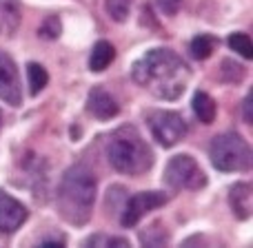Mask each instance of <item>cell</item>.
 Masks as SVG:
<instances>
[{"label": "cell", "mask_w": 253, "mask_h": 248, "mask_svg": "<svg viewBox=\"0 0 253 248\" xmlns=\"http://www.w3.org/2000/svg\"><path fill=\"white\" fill-rule=\"evenodd\" d=\"M133 80L153 96L175 100L189 82V67L171 49H151L133 65Z\"/></svg>", "instance_id": "6da1fadb"}, {"label": "cell", "mask_w": 253, "mask_h": 248, "mask_svg": "<svg viewBox=\"0 0 253 248\" xmlns=\"http://www.w3.org/2000/svg\"><path fill=\"white\" fill-rule=\"evenodd\" d=\"M93 200H96V177L83 164H76L62 175L60 191H58V206L67 222L84 224L91 215Z\"/></svg>", "instance_id": "7a4b0ae2"}, {"label": "cell", "mask_w": 253, "mask_h": 248, "mask_svg": "<svg viewBox=\"0 0 253 248\" xmlns=\"http://www.w3.org/2000/svg\"><path fill=\"white\" fill-rule=\"evenodd\" d=\"M107 157H109V164L125 175H142L153 164L151 148L142 142L133 126H123L111 135Z\"/></svg>", "instance_id": "3957f363"}, {"label": "cell", "mask_w": 253, "mask_h": 248, "mask_svg": "<svg viewBox=\"0 0 253 248\" xmlns=\"http://www.w3.org/2000/svg\"><path fill=\"white\" fill-rule=\"evenodd\" d=\"M211 164L222 173L247 171L251 166V148L238 133H222L211 140Z\"/></svg>", "instance_id": "277c9868"}, {"label": "cell", "mask_w": 253, "mask_h": 248, "mask_svg": "<svg viewBox=\"0 0 253 248\" xmlns=\"http://www.w3.org/2000/svg\"><path fill=\"white\" fill-rule=\"evenodd\" d=\"M165 182L171 188H191L193 191V188L205 186L207 177L191 155H175L165 169Z\"/></svg>", "instance_id": "5b68a950"}, {"label": "cell", "mask_w": 253, "mask_h": 248, "mask_svg": "<svg viewBox=\"0 0 253 248\" xmlns=\"http://www.w3.org/2000/svg\"><path fill=\"white\" fill-rule=\"evenodd\" d=\"M149 124H151L153 138L167 148L175 146L187 135V122L175 111H156L149 118Z\"/></svg>", "instance_id": "8992f818"}, {"label": "cell", "mask_w": 253, "mask_h": 248, "mask_svg": "<svg viewBox=\"0 0 253 248\" xmlns=\"http://www.w3.org/2000/svg\"><path fill=\"white\" fill-rule=\"evenodd\" d=\"M165 202H167V197H165V193H160V191L135 193L133 197H129V200H126L120 222H123V226H135V224H138L140 219L149 213V211L162 206Z\"/></svg>", "instance_id": "52a82bcc"}, {"label": "cell", "mask_w": 253, "mask_h": 248, "mask_svg": "<svg viewBox=\"0 0 253 248\" xmlns=\"http://www.w3.org/2000/svg\"><path fill=\"white\" fill-rule=\"evenodd\" d=\"M0 100L11 106L20 105V78H18L16 62L4 51H0Z\"/></svg>", "instance_id": "ba28073f"}, {"label": "cell", "mask_w": 253, "mask_h": 248, "mask_svg": "<svg viewBox=\"0 0 253 248\" xmlns=\"http://www.w3.org/2000/svg\"><path fill=\"white\" fill-rule=\"evenodd\" d=\"M27 219V209L11 197L9 193L0 191V233H13Z\"/></svg>", "instance_id": "9c48e42d"}, {"label": "cell", "mask_w": 253, "mask_h": 248, "mask_svg": "<svg viewBox=\"0 0 253 248\" xmlns=\"http://www.w3.org/2000/svg\"><path fill=\"white\" fill-rule=\"evenodd\" d=\"M87 109L93 118L98 120H111L114 115H118V102L114 100L111 93H107L105 89L96 87L89 91L87 98Z\"/></svg>", "instance_id": "30bf717a"}, {"label": "cell", "mask_w": 253, "mask_h": 248, "mask_svg": "<svg viewBox=\"0 0 253 248\" xmlns=\"http://www.w3.org/2000/svg\"><path fill=\"white\" fill-rule=\"evenodd\" d=\"M229 204H231V211L238 219H249L251 211H253V188L251 184L240 182L231 188L229 193Z\"/></svg>", "instance_id": "8fae6325"}, {"label": "cell", "mask_w": 253, "mask_h": 248, "mask_svg": "<svg viewBox=\"0 0 253 248\" xmlns=\"http://www.w3.org/2000/svg\"><path fill=\"white\" fill-rule=\"evenodd\" d=\"M22 11L18 0H0V35H13L20 27Z\"/></svg>", "instance_id": "7c38bea8"}, {"label": "cell", "mask_w": 253, "mask_h": 248, "mask_svg": "<svg viewBox=\"0 0 253 248\" xmlns=\"http://www.w3.org/2000/svg\"><path fill=\"white\" fill-rule=\"evenodd\" d=\"M114 58H116L114 44L107 42V40H100V42L93 44V51H91V56H89V69L100 73V71H105L107 67L114 62Z\"/></svg>", "instance_id": "4fadbf2b"}, {"label": "cell", "mask_w": 253, "mask_h": 248, "mask_svg": "<svg viewBox=\"0 0 253 248\" xmlns=\"http://www.w3.org/2000/svg\"><path fill=\"white\" fill-rule=\"evenodd\" d=\"M215 100L205 91H198L193 96V113L202 124H211L215 120Z\"/></svg>", "instance_id": "5bb4252c"}, {"label": "cell", "mask_w": 253, "mask_h": 248, "mask_svg": "<svg viewBox=\"0 0 253 248\" xmlns=\"http://www.w3.org/2000/svg\"><path fill=\"white\" fill-rule=\"evenodd\" d=\"M27 78H29V91H31V96H38V93L42 91V89L47 87V82H49L47 69H44L42 65H38V62H31V65L27 67Z\"/></svg>", "instance_id": "9a60e30c"}, {"label": "cell", "mask_w": 253, "mask_h": 248, "mask_svg": "<svg viewBox=\"0 0 253 248\" xmlns=\"http://www.w3.org/2000/svg\"><path fill=\"white\" fill-rule=\"evenodd\" d=\"M215 49V40L211 38V35H196V38L191 40V56L196 58V60H207V58L213 53Z\"/></svg>", "instance_id": "2e32d148"}, {"label": "cell", "mask_w": 253, "mask_h": 248, "mask_svg": "<svg viewBox=\"0 0 253 248\" xmlns=\"http://www.w3.org/2000/svg\"><path fill=\"white\" fill-rule=\"evenodd\" d=\"M229 47L240 53L242 58H247V60L253 58V42L247 34H231L229 35Z\"/></svg>", "instance_id": "e0dca14e"}, {"label": "cell", "mask_w": 253, "mask_h": 248, "mask_svg": "<svg viewBox=\"0 0 253 248\" xmlns=\"http://www.w3.org/2000/svg\"><path fill=\"white\" fill-rule=\"evenodd\" d=\"M105 7H107V13L116 22H123L129 16V0H107Z\"/></svg>", "instance_id": "ac0fdd59"}, {"label": "cell", "mask_w": 253, "mask_h": 248, "mask_svg": "<svg viewBox=\"0 0 253 248\" xmlns=\"http://www.w3.org/2000/svg\"><path fill=\"white\" fill-rule=\"evenodd\" d=\"M87 246H129L125 237H109V235H93L87 240Z\"/></svg>", "instance_id": "d6986e66"}, {"label": "cell", "mask_w": 253, "mask_h": 248, "mask_svg": "<svg viewBox=\"0 0 253 248\" xmlns=\"http://www.w3.org/2000/svg\"><path fill=\"white\" fill-rule=\"evenodd\" d=\"M42 38H58L60 35V22H58V18H47L44 20V25L40 27V31H38Z\"/></svg>", "instance_id": "ffe728a7"}, {"label": "cell", "mask_w": 253, "mask_h": 248, "mask_svg": "<svg viewBox=\"0 0 253 248\" xmlns=\"http://www.w3.org/2000/svg\"><path fill=\"white\" fill-rule=\"evenodd\" d=\"M158 7L165 16H175L182 7V0H158Z\"/></svg>", "instance_id": "44dd1931"}, {"label": "cell", "mask_w": 253, "mask_h": 248, "mask_svg": "<svg viewBox=\"0 0 253 248\" xmlns=\"http://www.w3.org/2000/svg\"><path fill=\"white\" fill-rule=\"evenodd\" d=\"M245 120H247V124L253 122V115H251V98H247V100H245Z\"/></svg>", "instance_id": "7402d4cb"}, {"label": "cell", "mask_w": 253, "mask_h": 248, "mask_svg": "<svg viewBox=\"0 0 253 248\" xmlns=\"http://www.w3.org/2000/svg\"><path fill=\"white\" fill-rule=\"evenodd\" d=\"M40 246H44V248H49V246H62V240H44V242H40Z\"/></svg>", "instance_id": "603a6c76"}, {"label": "cell", "mask_w": 253, "mask_h": 248, "mask_svg": "<svg viewBox=\"0 0 253 248\" xmlns=\"http://www.w3.org/2000/svg\"><path fill=\"white\" fill-rule=\"evenodd\" d=\"M0 122H2V118H0Z\"/></svg>", "instance_id": "cb8c5ba5"}]
</instances>
